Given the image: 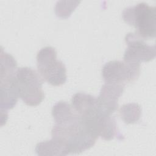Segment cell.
<instances>
[{
    "mask_svg": "<svg viewBox=\"0 0 156 156\" xmlns=\"http://www.w3.org/2000/svg\"><path fill=\"white\" fill-rule=\"evenodd\" d=\"M124 21L135 27L136 34L143 40L155 37V7L145 2H140L134 6L125 8L122 11Z\"/></svg>",
    "mask_w": 156,
    "mask_h": 156,
    "instance_id": "1",
    "label": "cell"
},
{
    "mask_svg": "<svg viewBox=\"0 0 156 156\" xmlns=\"http://www.w3.org/2000/svg\"><path fill=\"white\" fill-rule=\"evenodd\" d=\"M19 97L27 105L37 106L44 98L43 79L35 70L29 67L18 68L15 74Z\"/></svg>",
    "mask_w": 156,
    "mask_h": 156,
    "instance_id": "2",
    "label": "cell"
},
{
    "mask_svg": "<svg viewBox=\"0 0 156 156\" xmlns=\"http://www.w3.org/2000/svg\"><path fill=\"white\" fill-rule=\"evenodd\" d=\"M37 65L38 73L48 83L60 86L65 83L66 68L62 61L57 59V52L54 48L46 46L38 52Z\"/></svg>",
    "mask_w": 156,
    "mask_h": 156,
    "instance_id": "3",
    "label": "cell"
},
{
    "mask_svg": "<svg viewBox=\"0 0 156 156\" xmlns=\"http://www.w3.org/2000/svg\"><path fill=\"white\" fill-rule=\"evenodd\" d=\"M139 63L112 60L106 63L102 69V76L105 83L124 85L136 80L140 75Z\"/></svg>",
    "mask_w": 156,
    "mask_h": 156,
    "instance_id": "4",
    "label": "cell"
},
{
    "mask_svg": "<svg viewBox=\"0 0 156 156\" xmlns=\"http://www.w3.org/2000/svg\"><path fill=\"white\" fill-rule=\"evenodd\" d=\"M127 47L124 52V60L131 62H147L155 57V46L149 45L137 34L128 33L125 37Z\"/></svg>",
    "mask_w": 156,
    "mask_h": 156,
    "instance_id": "5",
    "label": "cell"
},
{
    "mask_svg": "<svg viewBox=\"0 0 156 156\" xmlns=\"http://www.w3.org/2000/svg\"><path fill=\"white\" fill-rule=\"evenodd\" d=\"M124 85L105 83L102 86L97 98L98 111L102 114L111 115L118 107V98L122 94Z\"/></svg>",
    "mask_w": 156,
    "mask_h": 156,
    "instance_id": "6",
    "label": "cell"
},
{
    "mask_svg": "<svg viewBox=\"0 0 156 156\" xmlns=\"http://www.w3.org/2000/svg\"><path fill=\"white\" fill-rule=\"evenodd\" d=\"M1 111L13 108L19 97L18 85L15 75L6 79H0Z\"/></svg>",
    "mask_w": 156,
    "mask_h": 156,
    "instance_id": "7",
    "label": "cell"
},
{
    "mask_svg": "<svg viewBox=\"0 0 156 156\" xmlns=\"http://www.w3.org/2000/svg\"><path fill=\"white\" fill-rule=\"evenodd\" d=\"M52 115L55 123L60 125H69L77 122L80 116L73 107L65 101L57 102L52 108Z\"/></svg>",
    "mask_w": 156,
    "mask_h": 156,
    "instance_id": "8",
    "label": "cell"
},
{
    "mask_svg": "<svg viewBox=\"0 0 156 156\" xmlns=\"http://www.w3.org/2000/svg\"><path fill=\"white\" fill-rule=\"evenodd\" d=\"M96 97L84 93H77L71 99L72 106L80 116L96 110Z\"/></svg>",
    "mask_w": 156,
    "mask_h": 156,
    "instance_id": "9",
    "label": "cell"
},
{
    "mask_svg": "<svg viewBox=\"0 0 156 156\" xmlns=\"http://www.w3.org/2000/svg\"><path fill=\"white\" fill-rule=\"evenodd\" d=\"M35 151L38 155H66L63 144L54 138L37 143Z\"/></svg>",
    "mask_w": 156,
    "mask_h": 156,
    "instance_id": "10",
    "label": "cell"
},
{
    "mask_svg": "<svg viewBox=\"0 0 156 156\" xmlns=\"http://www.w3.org/2000/svg\"><path fill=\"white\" fill-rule=\"evenodd\" d=\"M17 63L12 55L4 51L1 47L0 61V79H6L15 75Z\"/></svg>",
    "mask_w": 156,
    "mask_h": 156,
    "instance_id": "11",
    "label": "cell"
},
{
    "mask_svg": "<svg viewBox=\"0 0 156 156\" xmlns=\"http://www.w3.org/2000/svg\"><path fill=\"white\" fill-rule=\"evenodd\" d=\"M119 115L126 124L135 123L139 121L141 117V106L136 103L124 104L119 108Z\"/></svg>",
    "mask_w": 156,
    "mask_h": 156,
    "instance_id": "12",
    "label": "cell"
},
{
    "mask_svg": "<svg viewBox=\"0 0 156 156\" xmlns=\"http://www.w3.org/2000/svg\"><path fill=\"white\" fill-rule=\"evenodd\" d=\"M80 2L77 1H58L55 5V13L58 17L66 18L75 9Z\"/></svg>",
    "mask_w": 156,
    "mask_h": 156,
    "instance_id": "13",
    "label": "cell"
}]
</instances>
